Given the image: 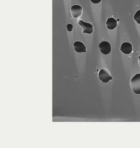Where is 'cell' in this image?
<instances>
[{
	"instance_id": "cell-1",
	"label": "cell",
	"mask_w": 140,
	"mask_h": 148,
	"mask_svg": "<svg viewBox=\"0 0 140 148\" xmlns=\"http://www.w3.org/2000/svg\"><path fill=\"white\" fill-rule=\"evenodd\" d=\"M131 90L134 93L140 94V73H137L134 76L130 81Z\"/></svg>"
},
{
	"instance_id": "cell-2",
	"label": "cell",
	"mask_w": 140,
	"mask_h": 148,
	"mask_svg": "<svg viewBox=\"0 0 140 148\" xmlns=\"http://www.w3.org/2000/svg\"><path fill=\"white\" fill-rule=\"evenodd\" d=\"M98 78L102 82L106 84L114 79L109 71L105 68H103L99 71Z\"/></svg>"
},
{
	"instance_id": "cell-3",
	"label": "cell",
	"mask_w": 140,
	"mask_h": 148,
	"mask_svg": "<svg viewBox=\"0 0 140 148\" xmlns=\"http://www.w3.org/2000/svg\"><path fill=\"white\" fill-rule=\"evenodd\" d=\"M77 22L78 25L82 27V32L83 34H90L93 33L94 30L93 25L90 23L84 22L81 19H78Z\"/></svg>"
},
{
	"instance_id": "cell-4",
	"label": "cell",
	"mask_w": 140,
	"mask_h": 148,
	"mask_svg": "<svg viewBox=\"0 0 140 148\" xmlns=\"http://www.w3.org/2000/svg\"><path fill=\"white\" fill-rule=\"evenodd\" d=\"M99 49L100 52L104 55L109 54L111 51V46L107 41H102L99 45Z\"/></svg>"
},
{
	"instance_id": "cell-5",
	"label": "cell",
	"mask_w": 140,
	"mask_h": 148,
	"mask_svg": "<svg viewBox=\"0 0 140 148\" xmlns=\"http://www.w3.org/2000/svg\"><path fill=\"white\" fill-rule=\"evenodd\" d=\"M70 12L73 18H78L82 15L83 10L81 6L79 5H74L71 8Z\"/></svg>"
},
{
	"instance_id": "cell-6",
	"label": "cell",
	"mask_w": 140,
	"mask_h": 148,
	"mask_svg": "<svg viewBox=\"0 0 140 148\" xmlns=\"http://www.w3.org/2000/svg\"><path fill=\"white\" fill-rule=\"evenodd\" d=\"M133 46L130 43L124 42L123 43L120 48V51L125 54H130L133 51Z\"/></svg>"
},
{
	"instance_id": "cell-7",
	"label": "cell",
	"mask_w": 140,
	"mask_h": 148,
	"mask_svg": "<svg viewBox=\"0 0 140 148\" xmlns=\"http://www.w3.org/2000/svg\"><path fill=\"white\" fill-rule=\"evenodd\" d=\"M73 47L75 51L77 53H86L87 47L82 42L80 41H76L73 45Z\"/></svg>"
},
{
	"instance_id": "cell-8",
	"label": "cell",
	"mask_w": 140,
	"mask_h": 148,
	"mask_svg": "<svg viewBox=\"0 0 140 148\" xmlns=\"http://www.w3.org/2000/svg\"><path fill=\"white\" fill-rule=\"evenodd\" d=\"M106 26L109 30H114L117 27V21L114 18H109L106 22Z\"/></svg>"
},
{
	"instance_id": "cell-9",
	"label": "cell",
	"mask_w": 140,
	"mask_h": 148,
	"mask_svg": "<svg viewBox=\"0 0 140 148\" xmlns=\"http://www.w3.org/2000/svg\"><path fill=\"white\" fill-rule=\"evenodd\" d=\"M133 18L137 24L140 25V9L136 12Z\"/></svg>"
},
{
	"instance_id": "cell-10",
	"label": "cell",
	"mask_w": 140,
	"mask_h": 148,
	"mask_svg": "<svg viewBox=\"0 0 140 148\" xmlns=\"http://www.w3.org/2000/svg\"><path fill=\"white\" fill-rule=\"evenodd\" d=\"M67 29L68 32H71L73 30V25L72 24H68L67 26Z\"/></svg>"
},
{
	"instance_id": "cell-11",
	"label": "cell",
	"mask_w": 140,
	"mask_h": 148,
	"mask_svg": "<svg viewBox=\"0 0 140 148\" xmlns=\"http://www.w3.org/2000/svg\"><path fill=\"white\" fill-rule=\"evenodd\" d=\"M91 2L95 4H99L101 1L102 0H90Z\"/></svg>"
},
{
	"instance_id": "cell-12",
	"label": "cell",
	"mask_w": 140,
	"mask_h": 148,
	"mask_svg": "<svg viewBox=\"0 0 140 148\" xmlns=\"http://www.w3.org/2000/svg\"><path fill=\"white\" fill-rule=\"evenodd\" d=\"M138 64H139V66H140V56H139V57H138Z\"/></svg>"
}]
</instances>
